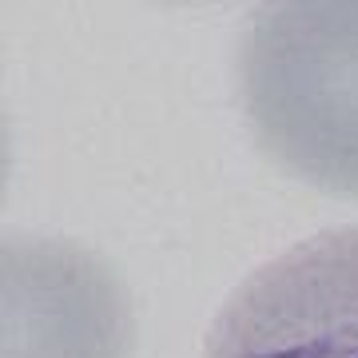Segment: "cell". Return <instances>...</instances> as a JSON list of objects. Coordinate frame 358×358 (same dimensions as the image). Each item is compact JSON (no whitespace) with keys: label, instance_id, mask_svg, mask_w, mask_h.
Returning <instances> with one entry per match:
<instances>
[{"label":"cell","instance_id":"obj_2","mask_svg":"<svg viewBox=\"0 0 358 358\" xmlns=\"http://www.w3.org/2000/svg\"><path fill=\"white\" fill-rule=\"evenodd\" d=\"M203 358H358V227L319 231L251 271Z\"/></svg>","mask_w":358,"mask_h":358},{"label":"cell","instance_id":"obj_3","mask_svg":"<svg viewBox=\"0 0 358 358\" xmlns=\"http://www.w3.org/2000/svg\"><path fill=\"white\" fill-rule=\"evenodd\" d=\"M4 358H128L136 319L120 279L64 239L13 235L0 251Z\"/></svg>","mask_w":358,"mask_h":358},{"label":"cell","instance_id":"obj_1","mask_svg":"<svg viewBox=\"0 0 358 358\" xmlns=\"http://www.w3.org/2000/svg\"><path fill=\"white\" fill-rule=\"evenodd\" d=\"M259 148L319 192L358 199V0H282L239 52Z\"/></svg>","mask_w":358,"mask_h":358}]
</instances>
